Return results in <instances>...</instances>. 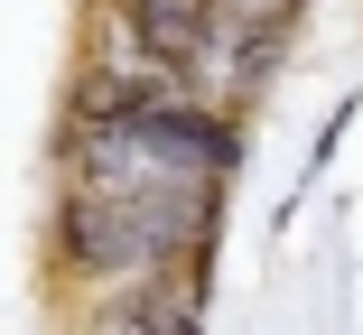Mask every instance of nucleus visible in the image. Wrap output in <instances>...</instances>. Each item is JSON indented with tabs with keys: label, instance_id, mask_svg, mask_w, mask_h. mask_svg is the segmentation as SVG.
Listing matches in <instances>:
<instances>
[{
	"label": "nucleus",
	"instance_id": "obj_2",
	"mask_svg": "<svg viewBox=\"0 0 363 335\" xmlns=\"http://www.w3.org/2000/svg\"><path fill=\"white\" fill-rule=\"evenodd\" d=\"M214 233H224V195H56L47 215V280L112 298L168 271H214Z\"/></svg>",
	"mask_w": 363,
	"mask_h": 335
},
{
	"label": "nucleus",
	"instance_id": "obj_3",
	"mask_svg": "<svg viewBox=\"0 0 363 335\" xmlns=\"http://www.w3.org/2000/svg\"><path fill=\"white\" fill-rule=\"evenodd\" d=\"M205 280L214 271H168V280L112 289V298H94V326H112V335H205Z\"/></svg>",
	"mask_w": 363,
	"mask_h": 335
},
{
	"label": "nucleus",
	"instance_id": "obj_4",
	"mask_svg": "<svg viewBox=\"0 0 363 335\" xmlns=\"http://www.w3.org/2000/svg\"><path fill=\"white\" fill-rule=\"evenodd\" d=\"M94 335H112V326H94Z\"/></svg>",
	"mask_w": 363,
	"mask_h": 335
},
{
	"label": "nucleus",
	"instance_id": "obj_1",
	"mask_svg": "<svg viewBox=\"0 0 363 335\" xmlns=\"http://www.w3.org/2000/svg\"><path fill=\"white\" fill-rule=\"evenodd\" d=\"M242 177V112L196 93H65V186L75 195H224Z\"/></svg>",
	"mask_w": 363,
	"mask_h": 335
}]
</instances>
